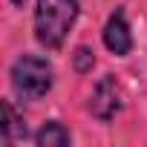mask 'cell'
I'll return each instance as SVG.
<instances>
[{
	"label": "cell",
	"instance_id": "6da1fadb",
	"mask_svg": "<svg viewBox=\"0 0 147 147\" xmlns=\"http://www.w3.org/2000/svg\"><path fill=\"white\" fill-rule=\"evenodd\" d=\"M81 15L78 0H35V40L58 52Z\"/></svg>",
	"mask_w": 147,
	"mask_h": 147
},
{
	"label": "cell",
	"instance_id": "7a4b0ae2",
	"mask_svg": "<svg viewBox=\"0 0 147 147\" xmlns=\"http://www.w3.org/2000/svg\"><path fill=\"white\" fill-rule=\"evenodd\" d=\"M12 90L23 98V101H38L43 98L52 84H55V69L46 58L40 55H20L15 63H12Z\"/></svg>",
	"mask_w": 147,
	"mask_h": 147
},
{
	"label": "cell",
	"instance_id": "3957f363",
	"mask_svg": "<svg viewBox=\"0 0 147 147\" xmlns=\"http://www.w3.org/2000/svg\"><path fill=\"white\" fill-rule=\"evenodd\" d=\"M121 110V87L115 81V75H104L92 95H90V113L98 118V121H113Z\"/></svg>",
	"mask_w": 147,
	"mask_h": 147
},
{
	"label": "cell",
	"instance_id": "277c9868",
	"mask_svg": "<svg viewBox=\"0 0 147 147\" xmlns=\"http://www.w3.org/2000/svg\"><path fill=\"white\" fill-rule=\"evenodd\" d=\"M101 38H104V46H107L113 55H118V58L130 55V49H133V32H130L127 15H124L121 9H115V12L110 15V20L104 23Z\"/></svg>",
	"mask_w": 147,
	"mask_h": 147
},
{
	"label": "cell",
	"instance_id": "5b68a950",
	"mask_svg": "<svg viewBox=\"0 0 147 147\" xmlns=\"http://www.w3.org/2000/svg\"><path fill=\"white\" fill-rule=\"evenodd\" d=\"M0 110H3V124H0V141H3V144H12V141H18V138H26V121L18 115L15 104H12L9 98H3Z\"/></svg>",
	"mask_w": 147,
	"mask_h": 147
},
{
	"label": "cell",
	"instance_id": "8992f818",
	"mask_svg": "<svg viewBox=\"0 0 147 147\" xmlns=\"http://www.w3.org/2000/svg\"><path fill=\"white\" fill-rule=\"evenodd\" d=\"M35 144L38 147H66V144H72V136L61 121H46L35 133Z\"/></svg>",
	"mask_w": 147,
	"mask_h": 147
},
{
	"label": "cell",
	"instance_id": "52a82bcc",
	"mask_svg": "<svg viewBox=\"0 0 147 147\" xmlns=\"http://www.w3.org/2000/svg\"><path fill=\"white\" fill-rule=\"evenodd\" d=\"M72 66H75V72H81V75H87V72L95 66V52L90 46H78L75 55H72Z\"/></svg>",
	"mask_w": 147,
	"mask_h": 147
},
{
	"label": "cell",
	"instance_id": "ba28073f",
	"mask_svg": "<svg viewBox=\"0 0 147 147\" xmlns=\"http://www.w3.org/2000/svg\"><path fill=\"white\" fill-rule=\"evenodd\" d=\"M23 3L26 0H12V6H18V9H23Z\"/></svg>",
	"mask_w": 147,
	"mask_h": 147
}]
</instances>
